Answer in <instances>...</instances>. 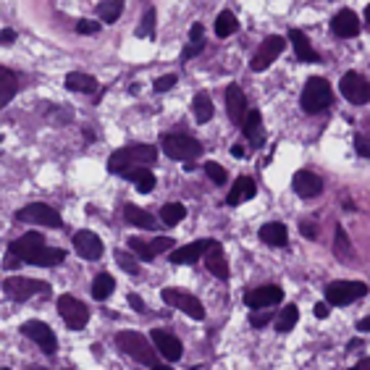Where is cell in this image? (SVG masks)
Instances as JSON below:
<instances>
[{"instance_id": "cell-23", "label": "cell", "mask_w": 370, "mask_h": 370, "mask_svg": "<svg viewBox=\"0 0 370 370\" xmlns=\"http://www.w3.org/2000/svg\"><path fill=\"white\" fill-rule=\"evenodd\" d=\"M255 194H257L255 181H252L250 176H239L237 181H234V187L229 189V194H226V203H229V205H242V203L252 200Z\"/></svg>"}, {"instance_id": "cell-54", "label": "cell", "mask_w": 370, "mask_h": 370, "mask_svg": "<svg viewBox=\"0 0 370 370\" xmlns=\"http://www.w3.org/2000/svg\"><path fill=\"white\" fill-rule=\"evenodd\" d=\"M231 155H234V158H244V148H242V145H234V148H231Z\"/></svg>"}, {"instance_id": "cell-45", "label": "cell", "mask_w": 370, "mask_h": 370, "mask_svg": "<svg viewBox=\"0 0 370 370\" xmlns=\"http://www.w3.org/2000/svg\"><path fill=\"white\" fill-rule=\"evenodd\" d=\"M174 84H176V76L165 74V76H161V79H155V84H152V87H155V92H165V89H171Z\"/></svg>"}, {"instance_id": "cell-42", "label": "cell", "mask_w": 370, "mask_h": 370, "mask_svg": "<svg viewBox=\"0 0 370 370\" xmlns=\"http://www.w3.org/2000/svg\"><path fill=\"white\" fill-rule=\"evenodd\" d=\"M270 312H263V310H252L250 312V326L252 328H263V326H268L270 323Z\"/></svg>"}, {"instance_id": "cell-35", "label": "cell", "mask_w": 370, "mask_h": 370, "mask_svg": "<svg viewBox=\"0 0 370 370\" xmlns=\"http://www.w3.org/2000/svg\"><path fill=\"white\" fill-rule=\"evenodd\" d=\"M187 218V207L181 205V203H168V205L161 207V221L165 226H176L178 221H184Z\"/></svg>"}, {"instance_id": "cell-58", "label": "cell", "mask_w": 370, "mask_h": 370, "mask_svg": "<svg viewBox=\"0 0 370 370\" xmlns=\"http://www.w3.org/2000/svg\"><path fill=\"white\" fill-rule=\"evenodd\" d=\"M365 19H368V24H370V5L365 8Z\"/></svg>"}, {"instance_id": "cell-44", "label": "cell", "mask_w": 370, "mask_h": 370, "mask_svg": "<svg viewBox=\"0 0 370 370\" xmlns=\"http://www.w3.org/2000/svg\"><path fill=\"white\" fill-rule=\"evenodd\" d=\"M150 247H152V252H155V255H161V252H165V250H174V239H171V237H158L155 242H150Z\"/></svg>"}, {"instance_id": "cell-31", "label": "cell", "mask_w": 370, "mask_h": 370, "mask_svg": "<svg viewBox=\"0 0 370 370\" xmlns=\"http://www.w3.org/2000/svg\"><path fill=\"white\" fill-rule=\"evenodd\" d=\"M116 289V281H113V276L111 273H100V276H95V281H92V297L95 299H108L111 292Z\"/></svg>"}, {"instance_id": "cell-56", "label": "cell", "mask_w": 370, "mask_h": 370, "mask_svg": "<svg viewBox=\"0 0 370 370\" xmlns=\"http://www.w3.org/2000/svg\"><path fill=\"white\" fill-rule=\"evenodd\" d=\"M360 344H362V341H360V339H352V341H349V347H347V349H357Z\"/></svg>"}, {"instance_id": "cell-8", "label": "cell", "mask_w": 370, "mask_h": 370, "mask_svg": "<svg viewBox=\"0 0 370 370\" xmlns=\"http://www.w3.org/2000/svg\"><path fill=\"white\" fill-rule=\"evenodd\" d=\"M58 312H60V318H63V323H66L69 328H74V331L84 328L87 326V321H89L87 305H84V302H79V299L71 297V294L58 297Z\"/></svg>"}, {"instance_id": "cell-51", "label": "cell", "mask_w": 370, "mask_h": 370, "mask_svg": "<svg viewBox=\"0 0 370 370\" xmlns=\"http://www.w3.org/2000/svg\"><path fill=\"white\" fill-rule=\"evenodd\" d=\"M129 305H132L137 312H145V302H142V299H139L137 294H129Z\"/></svg>"}, {"instance_id": "cell-59", "label": "cell", "mask_w": 370, "mask_h": 370, "mask_svg": "<svg viewBox=\"0 0 370 370\" xmlns=\"http://www.w3.org/2000/svg\"><path fill=\"white\" fill-rule=\"evenodd\" d=\"M349 370H357V365H355V368H349Z\"/></svg>"}, {"instance_id": "cell-11", "label": "cell", "mask_w": 370, "mask_h": 370, "mask_svg": "<svg viewBox=\"0 0 370 370\" xmlns=\"http://www.w3.org/2000/svg\"><path fill=\"white\" fill-rule=\"evenodd\" d=\"M16 218L24 223H37V226H60V213L56 207L45 205V203H32V205L21 207L16 213Z\"/></svg>"}, {"instance_id": "cell-41", "label": "cell", "mask_w": 370, "mask_h": 370, "mask_svg": "<svg viewBox=\"0 0 370 370\" xmlns=\"http://www.w3.org/2000/svg\"><path fill=\"white\" fill-rule=\"evenodd\" d=\"M205 174L210 176V181H213V184H226V178H229L226 168H223V165H218L216 161H207V163H205Z\"/></svg>"}, {"instance_id": "cell-19", "label": "cell", "mask_w": 370, "mask_h": 370, "mask_svg": "<svg viewBox=\"0 0 370 370\" xmlns=\"http://www.w3.org/2000/svg\"><path fill=\"white\" fill-rule=\"evenodd\" d=\"M150 336H152V344L158 347V352L165 357V360H178L181 352H184V347H181V341L174 336V334H168V331H161V328H155V331H150Z\"/></svg>"}, {"instance_id": "cell-24", "label": "cell", "mask_w": 370, "mask_h": 370, "mask_svg": "<svg viewBox=\"0 0 370 370\" xmlns=\"http://www.w3.org/2000/svg\"><path fill=\"white\" fill-rule=\"evenodd\" d=\"M205 266L216 279H221V281L229 279V263H226V257H223L221 244H216V247L205 255Z\"/></svg>"}, {"instance_id": "cell-5", "label": "cell", "mask_w": 370, "mask_h": 370, "mask_svg": "<svg viewBox=\"0 0 370 370\" xmlns=\"http://www.w3.org/2000/svg\"><path fill=\"white\" fill-rule=\"evenodd\" d=\"M3 292L5 297H11L16 302H27L37 294H47L50 292V284L37 281V279H24V276H11L3 281Z\"/></svg>"}, {"instance_id": "cell-15", "label": "cell", "mask_w": 370, "mask_h": 370, "mask_svg": "<svg viewBox=\"0 0 370 370\" xmlns=\"http://www.w3.org/2000/svg\"><path fill=\"white\" fill-rule=\"evenodd\" d=\"M284 299V292L281 286H273V284H268V286H257V289H252L244 294V305L250 308V310H266V308H273V305H279Z\"/></svg>"}, {"instance_id": "cell-34", "label": "cell", "mask_w": 370, "mask_h": 370, "mask_svg": "<svg viewBox=\"0 0 370 370\" xmlns=\"http://www.w3.org/2000/svg\"><path fill=\"white\" fill-rule=\"evenodd\" d=\"M16 92V76L3 66L0 69V105H8Z\"/></svg>"}, {"instance_id": "cell-9", "label": "cell", "mask_w": 370, "mask_h": 370, "mask_svg": "<svg viewBox=\"0 0 370 370\" xmlns=\"http://www.w3.org/2000/svg\"><path fill=\"white\" fill-rule=\"evenodd\" d=\"M341 95L355 105H368L370 103V82L357 71H347L339 82Z\"/></svg>"}, {"instance_id": "cell-32", "label": "cell", "mask_w": 370, "mask_h": 370, "mask_svg": "<svg viewBox=\"0 0 370 370\" xmlns=\"http://www.w3.org/2000/svg\"><path fill=\"white\" fill-rule=\"evenodd\" d=\"M121 11H124V0H103V3L97 5V16L103 19L105 24H116Z\"/></svg>"}, {"instance_id": "cell-20", "label": "cell", "mask_w": 370, "mask_h": 370, "mask_svg": "<svg viewBox=\"0 0 370 370\" xmlns=\"http://www.w3.org/2000/svg\"><path fill=\"white\" fill-rule=\"evenodd\" d=\"M331 30L336 37H357L360 34V19H357L355 11L344 8L331 19Z\"/></svg>"}, {"instance_id": "cell-10", "label": "cell", "mask_w": 370, "mask_h": 370, "mask_svg": "<svg viewBox=\"0 0 370 370\" xmlns=\"http://www.w3.org/2000/svg\"><path fill=\"white\" fill-rule=\"evenodd\" d=\"M21 334L32 339L40 349H43L45 355H53L56 349H58V339H56V334H53V328L43 323V321H27L24 326H21Z\"/></svg>"}, {"instance_id": "cell-28", "label": "cell", "mask_w": 370, "mask_h": 370, "mask_svg": "<svg viewBox=\"0 0 370 370\" xmlns=\"http://www.w3.org/2000/svg\"><path fill=\"white\" fill-rule=\"evenodd\" d=\"M124 218L132 226H139V229H152L155 226V216L137 205H124Z\"/></svg>"}, {"instance_id": "cell-3", "label": "cell", "mask_w": 370, "mask_h": 370, "mask_svg": "<svg viewBox=\"0 0 370 370\" xmlns=\"http://www.w3.org/2000/svg\"><path fill=\"white\" fill-rule=\"evenodd\" d=\"M299 105H302L305 113H321V111H326L328 105H331V84H328L323 76H310L305 82Z\"/></svg>"}, {"instance_id": "cell-30", "label": "cell", "mask_w": 370, "mask_h": 370, "mask_svg": "<svg viewBox=\"0 0 370 370\" xmlns=\"http://www.w3.org/2000/svg\"><path fill=\"white\" fill-rule=\"evenodd\" d=\"M63 260H66V250H58V247H45V250L32 260V266L53 268V266H60Z\"/></svg>"}, {"instance_id": "cell-48", "label": "cell", "mask_w": 370, "mask_h": 370, "mask_svg": "<svg viewBox=\"0 0 370 370\" xmlns=\"http://www.w3.org/2000/svg\"><path fill=\"white\" fill-rule=\"evenodd\" d=\"M203 34H205V30H203V24H192V30H189V40L192 43H203Z\"/></svg>"}, {"instance_id": "cell-43", "label": "cell", "mask_w": 370, "mask_h": 370, "mask_svg": "<svg viewBox=\"0 0 370 370\" xmlns=\"http://www.w3.org/2000/svg\"><path fill=\"white\" fill-rule=\"evenodd\" d=\"M76 32H79V34H97V32H100V24L92 21V19H82V21L76 24Z\"/></svg>"}, {"instance_id": "cell-60", "label": "cell", "mask_w": 370, "mask_h": 370, "mask_svg": "<svg viewBox=\"0 0 370 370\" xmlns=\"http://www.w3.org/2000/svg\"><path fill=\"white\" fill-rule=\"evenodd\" d=\"M3 370H11V368H3Z\"/></svg>"}, {"instance_id": "cell-27", "label": "cell", "mask_w": 370, "mask_h": 370, "mask_svg": "<svg viewBox=\"0 0 370 370\" xmlns=\"http://www.w3.org/2000/svg\"><path fill=\"white\" fill-rule=\"evenodd\" d=\"M66 89L92 95V92L97 89V79H95V76H89V74H82V71H71V74H66Z\"/></svg>"}, {"instance_id": "cell-38", "label": "cell", "mask_w": 370, "mask_h": 370, "mask_svg": "<svg viewBox=\"0 0 370 370\" xmlns=\"http://www.w3.org/2000/svg\"><path fill=\"white\" fill-rule=\"evenodd\" d=\"M126 244H129V250L137 255V257H142L145 263H150V260H155V252H152V247L150 244H145L142 239H137V237H129L126 239Z\"/></svg>"}, {"instance_id": "cell-18", "label": "cell", "mask_w": 370, "mask_h": 370, "mask_svg": "<svg viewBox=\"0 0 370 370\" xmlns=\"http://www.w3.org/2000/svg\"><path fill=\"white\" fill-rule=\"evenodd\" d=\"M226 111H229V119L234 126H242L244 124V116H247V97L239 84H229L226 89Z\"/></svg>"}, {"instance_id": "cell-13", "label": "cell", "mask_w": 370, "mask_h": 370, "mask_svg": "<svg viewBox=\"0 0 370 370\" xmlns=\"http://www.w3.org/2000/svg\"><path fill=\"white\" fill-rule=\"evenodd\" d=\"M284 45H286V40H284L281 34H270L268 40H263V45L257 47V53H255V56H252V60H250L252 71H266L268 66H270L273 60L281 56Z\"/></svg>"}, {"instance_id": "cell-36", "label": "cell", "mask_w": 370, "mask_h": 370, "mask_svg": "<svg viewBox=\"0 0 370 370\" xmlns=\"http://www.w3.org/2000/svg\"><path fill=\"white\" fill-rule=\"evenodd\" d=\"M239 30V21L234 19L231 11H221L218 19H216V34L218 37H229V34H234Z\"/></svg>"}, {"instance_id": "cell-39", "label": "cell", "mask_w": 370, "mask_h": 370, "mask_svg": "<svg viewBox=\"0 0 370 370\" xmlns=\"http://www.w3.org/2000/svg\"><path fill=\"white\" fill-rule=\"evenodd\" d=\"M334 250H336V257L339 260H349L352 257V244H349V239L344 234V229H336V242H334Z\"/></svg>"}, {"instance_id": "cell-26", "label": "cell", "mask_w": 370, "mask_h": 370, "mask_svg": "<svg viewBox=\"0 0 370 370\" xmlns=\"http://www.w3.org/2000/svg\"><path fill=\"white\" fill-rule=\"evenodd\" d=\"M124 178H129L137 184V189L142 194H150L152 192V187H155V176H152V171H150L148 165H139V168H132V171H126V174H121Z\"/></svg>"}, {"instance_id": "cell-7", "label": "cell", "mask_w": 370, "mask_h": 370, "mask_svg": "<svg viewBox=\"0 0 370 370\" xmlns=\"http://www.w3.org/2000/svg\"><path fill=\"white\" fill-rule=\"evenodd\" d=\"M161 297H163L165 305L178 308V310L187 312V315L194 318V321H203V318H205V308H203V302H200L194 294H189V292H184V289H174V286H168V289L161 292Z\"/></svg>"}, {"instance_id": "cell-12", "label": "cell", "mask_w": 370, "mask_h": 370, "mask_svg": "<svg viewBox=\"0 0 370 370\" xmlns=\"http://www.w3.org/2000/svg\"><path fill=\"white\" fill-rule=\"evenodd\" d=\"M45 247H47V244H45V237L40 234V231H27L24 237H19L16 242L8 244L11 255L19 257V260H24V263H32V260H34Z\"/></svg>"}, {"instance_id": "cell-55", "label": "cell", "mask_w": 370, "mask_h": 370, "mask_svg": "<svg viewBox=\"0 0 370 370\" xmlns=\"http://www.w3.org/2000/svg\"><path fill=\"white\" fill-rule=\"evenodd\" d=\"M357 370H370V357H362V360L357 362Z\"/></svg>"}, {"instance_id": "cell-49", "label": "cell", "mask_w": 370, "mask_h": 370, "mask_svg": "<svg viewBox=\"0 0 370 370\" xmlns=\"http://www.w3.org/2000/svg\"><path fill=\"white\" fill-rule=\"evenodd\" d=\"M328 312H331V305H328V302H318V305H315V318H318V321L328 318Z\"/></svg>"}, {"instance_id": "cell-50", "label": "cell", "mask_w": 370, "mask_h": 370, "mask_svg": "<svg viewBox=\"0 0 370 370\" xmlns=\"http://www.w3.org/2000/svg\"><path fill=\"white\" fill-rule=\"evenodd\" d=\"M299 231H302V237H308V239H315V237H318V231H315V226H312V223H305V221H302V229H299Z\"/></svg>"}, {"instance_id": "cell-33", "label": "cell", "mask_w": 370, "mask_h": 370, "mask_svg": "<svg viewBox=\"0 0 370 370\" xmlns=\"http://www.w3.org/2000/svg\"><path fill=\"white\" fill-rule=\"evenodd\" d=\"M297 321H299L297 305H286V308L279 312V318H276V331H279V334H286V331H292V328L297 326Z\"/></svg>"}, {"instance_id": "cell-29", "label": "cell", "mask_w": 370, "mask_h": 370, "mask_svg": "<svg viewBox=\"0 0 370 370\" xmlns=\"http://www.w3.org/2000/svg\"><path fill=\"white\" fill-rule=\"evenodd\" d=\"M192 111H194V119L200 121V124H207V121L213 119V103H210V95H207V92L194 95Z\"/></svg>"}, {"instance_id": "cell-2", "label": "cell", "mask_w": 370, "mask_h": 370, "mask_svg": "<svg viewBox=\"0 0 370 370\" xmlns=\"http://www.w3.org/2000/svg\"><path fill=\"white\" fill-rule=\"evenodd\" d=\"M116 347H119L124 355H129L132 360H137L139 365H148V368H155V365H158L155 349L150 347V341L145 339V334H139V331H121V334H116Z\"/></svg>"}, {"instance_id": "cell-53", "label": "cell", "mask_w": 370, "mask_h": 370, "mask_svg": "<svg viewBox=\"0 0 370 370\" xmlns=\"http://www.w3.org/2000/svg\"><path fill=\"white\" fill-rule=\"evenodd\" d=\"M16 40V32L11 30H3V45H11Z\"/></svg>"}, {"instance_id": "cell-6", "label": "cell", "mask_w": 370, "mask_h": 370, "mask_svg": "<svg viewBox=\"0 0 370 370\" xmlns=\"http://www.w3.org/2000/svg\"><path fill=\"white\" fill-rule=\"evenodd\" d=\"M368 294V284L362 281H331L326 286V302L328 305H336V308H344V305H352L357 299Z\"/></svg>"}, {"instance_id": "cell-4", "label": "cell", "mask_w": 370, "mask_h": 370, "mask_svg": "<svg viewBox=\"0 0 370 370\" xmlns=\"http://www.w3.org/2000/svg\"><path fill=\"white\" fill-rule=\"evenodd\" d=\"M161 145H163V152L168 158L184 161V163H192L194 158L203 155V145L192 137H187V134H165Z\"/></svg>"}, {"instance_id": "cell-37", "label": "cell", "mask_w": 370, "mask_h": 370, "mask_svg": "<svg viewBox=\"0 0 370 370\" xmlns=\"http://www.w3.org/2000/svg\"><path fill=\"white\" fill-rule=\"evenodd\" d=\"M116 263L121 266V270H126L129 276H137L139 273V263H137V255L129 250H119L116 252Z\"/></svg>"}, {"instance_id": "cell-25", "label": "cell", "mask_w": 370, "mask_h": 370, "mask_svg": "<svg viewBox=\"0 0 370 370\" xmlns=\"http://www.w3.org/2000/svg\"><path fill=\"white\" fill-rule=\"evenodd\" d=\"M260 239H263L266 244H270V247H286L289 231H286L284 223H266V226L260 229Z\"/></svg>"}, {"instance_id": "cell-46", "label": "cell", "mask_w": 370, "mask_h": 370, "mask_svg": "<svg viewBox=\"0 0 370 370\" xmlns=\"http://www.w3.org/2000/svg\"><path fill=\"white\" fill-rule=\"evenodd\" d=\"M203 47H205V43H192V45H187V47H184V53H181V60H189L192 58V56H197V53H200V50H203Z\"/></svg>"}, {"instance_id": "cell-16", "label": "cell", "mask_w": 370, "mask_h": 370, "mask_svg": "<svg viewBox=\"0 0 370 370\" xmlns=\"http://www.w3.org/2000/svg\"><path fill=\"white\" fill-rule=\"evenodd\" d=\"M74 250L79 257H84V260H100L103 257V239L97 237L95 231H87V229H82V231H76L74 234Z\"/></svg>"}, {"instance_id": "cell-14", "label": "cell", "mask_w": 370, "mask_h": 370, "mask_svg": "<svg viewBox=\"0 0 370 370\" xmlns=\"http://www.w3.org/2000/svg\"><path fill=\"white\" fill-rule=\"evenodd\" d=\"M216 244H218L216 239H197V242H192V244H184V247L174 250L168 257H171L174 266H189V263H197L203 255H207Z\"/></svg>"}, {"instance_id": "cell-17", "label": "cell", "mask_w": 370, "mask_h": 370, "mask_svg": "<svg viewBox=\"0 0 370 370\" xmlns=\"http://www.w3.org/2000/svg\"><path fill=\"white\" fill-rule=\"evenodd\" d=\"M292 187L302 200H312V197L323 192V178L312 174V171H297L294 178H292Z\"/></svg>"}, {"instance_id": "cell-57", "label": "cell", "mask_w": 370, "mask_h": 370, "mask_svg": "<svg viewBox=\"0 0 370 370\" xmlns=\"http://www.w3.org/2000/svg\"><path fill=\"white\" fill-rule=\"evenodd\" d=\"M152 370H171V368H165V365H155Z\"/></svg>"}, {"instance_id": "cell-47", "label": "cell", "mask_w": 370, "mask_h": 370, "mask_svg": "<svg viewBox=\"0 0 370 370\" xmlns=\"http://www.w3.org/2000/svg\"><path fill=\"white\" fill-rule=\"evenodd\" d=\"M357 152H360V155H368L370 158V139H365V137H360V134H357Z\"/></svg>"}, {"instance_id": "cell-40", "label": "cell", "mask_w": 370, "mask_h": 370, "mask_svg": "<svg viewBox=\"0 0 370 370\" xmlns=\"http://www.w3.org/2000/svg\"><path fill=\"white\" fill-rule=\"evenodd\" d=\"M155 34V11L148 8L145 16H142V24L137 27V37H142V40H150Z\"/></svg>"}, {"instance_id": "cell-21", "label": "cell", "mask_w": 370, "mask_h": 370, "mask_svg": "<svg viewBox=\"0 0 370 370\" xmlns=\"http://www.w3.org/2000/svg\"><path fill=\"white\" fill-rule=\"evenodd\" d=\"M242 132L244 137L250 139L255 148H263V142H266V129H263V116H260V111H247V116H244V124H242Z\"/></svg>"}, {"instance_id": "cell-52", "label": "cell", "mask_w": 370, "mask_h": 370, "mask_svg": "<svg viewBox=\"0 0 370 370\" xmlns=\"http://www.w3.org/2000/svg\"><path fill=\"white\" fill-rule=\"evenodd\" d=\"M357 331H360V334L370 331V315H368V318H362V321H357Z\"/></svg>"}, {"instance_id": "cell-22", "label": "cell", "mask_w": 370, "mask_h": 370, "mask_svg": "<svg viewBox=\"0 0 370 370\" xmlns=\"http://www.w3.org/2000/svg\"><path fill=\"white\" fill-rule=\"evenodd\" d=\"M289 43L294 45L297 60H302V63H318V60H321V56L315 53V47L310 45V40L305 37V32L289 30Z\"/></svg>"}, {"instance_id": "cell-1", "label": "cell", "mask_w": 370, "mask_h": 370, "mask_svg": "<svg viewBox=\"0 0 370 370\" xmlns=\"http://www.w3.org/2000/svg\"><path fill=\"white\" fill-rule=\"evenodd\" d=\"M158 161V148L152 145H129V148L116 150L108 158V171L111 174H126L139 165H152Z\"/></svg>"}]
</instances>
